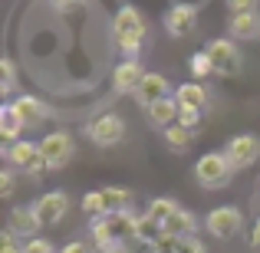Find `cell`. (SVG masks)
I'll use <instances>...</instances> for the list:
<instances>
[{
	"mask_svg": "<svg viewBox=\"0 0 260 253\" xmlns=\"http://www.w3.org/2000/svg\"><path fill=\"white\" fill-rule=\"evenodd\" d=\"M228 33L237 40H257L260 37V13H234L228 23Z\"/></svg>",
	"mask_w": 260,
	"mask_h": 253,
	"instance_id": "cell-19",
	"label": "cell"
},
{
	"mask_svg": "<svg viewBox=\"0 0 260 253\" xmlns=\"http://www.w3.org/2000/svg\"><path fill=\"white\" fill-rule=\"evenodd\" d=\"M86 0H53V7H56L59 13H70V10H79Z\"/></svg>",
	"mask_w": 260,
	"mask_h": 253,
	"instance_id": "cell-34",
	"label": "cell"
},
{
	"mask_svg": "<svg viewBox=\"0 0 260 253\" xmlns=\"http://www.w3.org/2000/svg\"><path fill=\"white\" fill-rule=\"evenodd\" d=\"M23 253H53V243L46 237H33V240H23Z\"/></svg>",
	"mask_w": 260,
	"mask_h": 253,
	"instance_id": "cell-29",
	"label": "cell"
},
{
	"mask_svg": "<svg viewBox=\"0 0 260 253\" xmlns=\"http://www.w3.org/2000/svg\"><path fill=\"white\" fill-rule=\"evenodd\" d=\"M194 230H198V217L191 214V210H184V207H178L175 214L165 221V237H168V240H184V237H194Z\"/></svg>",
	"mask_w": 260,
	"mask_h": 253,
	"instance_id": "cell-16",
	"label": "cell"
},
{
	"mask_svg": "<svg viewBox=\"0 0 260 253\" xmlns=\"http://www.w3.org/2000/svg\"><path fill=\"white\" fill-rule=\"evenodd\" d=\"M204 53L211 56V66H214L217 76H237L241 73V53H237L234 40L221 37V40H211L204 46Z\"/></svg>",
	"mask_w": 260,
	"mask_h": 253,
	"instance_id": "cell-7",
	"label": "cell"
},
{
	"mask_svg": "<svg viewBox=\"0 0 260 253\" xmlns=\"http://www.w3.org/2000/svg\"><path fill=\"white\" fill-rule=\"evenodd\" d=\"M13 194V168L0 171V197H10Z\"/></svg>",
	"mask_w": 260,
	"mask_h": 253,
	"instance_id": "cell-33",
	"label": "cell"
},
{
	"mask_svg": "<svg viewBox=\"0 0 260 253\" xmlns=\"http://www.w3.org/2000/svg\"><path fill=\"white\" fill-rule=\"evenodd\" d=\"M0 79H4L0 92L10 95V92H13V86H17V69H13V59H0Z\"/></svg>",
	"mask_w": 260,
	"mask_h": 253,
	"instance_id": "cell-27",
	"label": "cell"
},
{
	"mask_svg": "<svg viewBox=\"0 0 260 253\" xmlns=\"http://www.w3.org/2000/svg\"><path fill=\"white\" fill-rule=\"evenodd\" d=\"M10 105H13V112L23 119V125H26V128H30V125H40V122L50 115L46 102H43V99H37V95H17Z\"/></svg>",
	"mask_w": 260,
	"mask_h": 253,
	"instance_id": "cell-15",
	"label": "cell"
},
{
	"mask_svg": "<svg viewBox=\"0 0 260 253\" xmlns=\"http://www.w3.org/2000/svg\"><path fill=\"white\" fill-rule=\"evenodd\" d=\"M139 217H142V214H135V210H122V214H109V217H106L109 230H112V240L119 243V247H125V243H132V240H135V227H139Z\"/></svg>",
	"mask_w": 260,
	"mask_h": 253,
	"instance_id": "cell-14",
	"label": "cell"
},
{
	"mask_svg": "<svg viewBox=\"0 0 260 253\" xmlns=\"http://www.w3.org/2000/svg\"><path fill=\"white\" fill-rule=\"evenodd\" d=\"M194 26H198V7L194 4H175V7H168L165 30L172 33V37H188V33H194Z\"/></svg>",
	"mask_w": 260,
	"mask_h": 253,
	"instance_id": "cell-11",
	"label": "cell"
},
{
	"mask_svg": "<svg viewBox=\"0 0 260 253\" xmlns=\"http://www.w3.org/2000/svg\"><path fill=\"white\" fill-rule=\"evenodd\" d=\"M204 227H208V234L217 237V240H231V237L241 234L244 214L234 207V204H221V207H214L208 217H204Z\"/></svg>",
	"mask_w": 260,
	"mask_h": 253,
	"instance_id": "cell-6",
	"label": "cell"
},
{
	"mask_svg": "<svg viewBox=\"0 0 260 253\" xmlns=\"http://www.w3.org/2000/svg\"><path fill=\"white\" fill-rule=\"evenodd\" d=\"M0 253H23V240H17L10 230H4V237H0Z\"/></svg>",
	"mask_w": 260,
	"mask_h": 253,
	"instance_id": "cell-30",
	"label": "cell"
},
{
	"mask_svg": "<svg viewBox=\"0 0 260 253\" xmlns=\"http://www.w3.org/2000/svg\"><path fill=\"white\" fill-rule=\"evenodd\" d=\"M175 210H178V204L172 201V197H155V201L148 204V210H145V214L152 217V221H158L161 227H165V221L175 214Z\"/></svg>",
	"mask_w": 260,
	"mask_h": 253,
	"instance_id": "cell-24",
	"label": "cell"
},
{
	"mask_svg": "<svg viewBox=\"0 0 260 253\" xmlns=\"http://www.w3.org/2000/svg\"><path fill=\"white\" fill-rule=\"evenodd\" d=\"M40 155L46 158V168L59 171L63 165H70V158L76 155V141L70 132H50L40 138Z\"/></svg>",
	"mask_w": 260,
	"mask_h": 253,
	"instance_id": "cell-4",
	"label": "cell"
},
{
	"mask_svg": "<svg viewBox=\"0 0 260 253\" xmlns=\"http://www.w3.org/2000/svg\"><path fill=\"white\" fill-rule=\"evenodd\" d=\"M178 115H181V105L175 102V95H168V99H161V102H155L152 109H148V122H152L155 128H172L175 122H178Z\"/></svg>",
	"mask_w": 260,
	"mask_h": 253,
	"instance_id": "cell-17",
	"label": "cell"
},
{
	"mask_svg": "<svg viewBox=\"0 0 260 253\" xmlns=\"http://www.w3.org/2000/svg\"><path fill=\"white\" fill-rule=\"evenodd\" d=\"M175 102L181 109H201V112H204V105H208V92H204L198 83H184V86L175 89Z\"/></svg>",
	"mask_w": 260,
	"mask_h": 253,
	"instance_id": "cell-21",
	"label": "cell"
},
{
	"mask_svg": "<svg viewBox=\"0 0 260 253\" xmlns=\"http://www.w3.org/2000/svg\"><path fill=\"white\" fill-rule=\"evenodd\" d=\"M135 240L148 243V247H158L161 240H165V227H161L158 221H152L148 214L139 217V227H135Z\"/></svg>",
	"mask_w": 260,
	"mask_h": 253,
	"instance_id": "cell-22",
	"label": "cell"
},
{
	"mask_svg": "<svg viewBox=\"0 0 260 253\" xmlns=\"http://www.w3.org/2000/svg\"><path fill=\"white\" fill-rule=\"evenodd\" d=\"M122 253H155V247H148V243H142V240H132V243L122 247Z\"/></svg>",
	"mask_w": 260,
	"mask_h": 253,
	"instance_id": "cell-36",
	"label": "cell"
},
{
	"mask_svg": "<svg viewBox=\"0 0 260 253\" xmlns=\"http://www.w3.org/2000/svg\"><path fill=\"white\" fill-rule=\"evenodd\" d=\"M224 155H228V161L234 165V171L250 168L260 158V138L257 135H234V138L224 145Z\"/></svg>",
	"mask_w": 260,
	"mask_h": 253,
	"instance_id": "cell-9",
	"label": "cell"
},
{
	"mask_svg": "<svg viewBox=\"0 0 260 253\" xmlns=\"http://www.w3.org/2000/svg\"><path fill=\"white\" fill-rule=\"evenodd\" d=\"M23 119H20L17 112H13V105L7 102V105H0V135H4L7 145H13V141H20V135H23Z\"/></svg>",
	"mask_w": 260,
	"mask_h": 253,
	"instance_id": "cell-20",
	"label": "cell"
},
{
	"mask_svg": "<svg viewBox=\"0 0 260 253\" xmlns=\"http://www.w3.org/2000/svg\"><path fill=\"white\" fill-rule=\"evenodd\" d=\"M33 214H37V221L43 224V227L59 224L70 214V194H66V191H46V194H40L37 204H33Z\"/></svg>",
	"mask_w": 260,
	"mask_h": 253,
	"instance_id": "cell-8",
	"label": "cell"
},
{
	"mask_svg": "<svg viewBox=\"0 0 260 253\" xmlns=\"http://www.w3.org/2000/svg\"><path fill=\"white\" fill-rule=\"evenodd\" d=\"M112 37H115V46L125 53V59H139L142 43H145V37H148V23H145V17H142L139 7L125 4V7L115 10V17H112Z\"/></svg>",
	"mask_w": 260,
	"mask_h": 253,
	"instance_id": "cell-1",
	"label": "cell"
},
{
	"mask_svg": "<svg viewBox=\"0 0 260 253\" xmlns=\"http://www.w3.org/2000/svg\"><path fill=\"white\" fill-rule=\"evenodd\" d=\"M250 243H254V247H260V221L254 224V234H250Z\"/></svg>",
	"mask_w": 260,
	"mask_h": 253,
	"instance_id": "cell-37",
	"label": "cell"
},
{
	"mask_svg": "<svg viewBox=\"0 0 260 253\" xmlns=\"http://www.w3.org/2000/svg\"><path fill=\"white\" fill-rule=\"evenodd\" d=\"M86 138L92 141V145H99V148H112V145H119V141L125 138V122H122V115H115V112L95 115V119L86 122Z\"/></svg>",
	"mask_w": 260,
	"mask_h": 253,
	"instance_id": "cell-3",
	"label": "cell"
},
{
	"mask_svg": "<svg viewBox=\"0 0 260 253\" xmlns=\"http://www.w3.org/2000/svg\"><path fill=\"white\" fill-rule=\"evenodd\" d=\"M231 177H234V165L228 161L224 152H208L198 158L194 165V181L201 184L204 191H217V188H228Z\"/></svg>",
	"mask_w": 260,
	"mask_h": 253,
	"instance_id": "cell-2",
	"label": "cell"
},
{
	"mask_svg": "<svg viewBox=\"0 0 260 253\" xmlns=\"http://www.w3.org/2000/svg\"><path fill=\"white\" fill-rule=\"evenodd\" d=\"M40 227H43V224L37 221L33 207H13L10 217H7V230H10L17 240H33V237H40L37 234Z\"/></svg>",
	"mask_w": 260,
	"mask_h": 253,
	"instance_id": "cell-12",
	"label": "cell"
},
{
	"mask_svg": "<svg viewBox=\"0 0 260 253\" xmlns=\"http://www.w3.org/2000/svg\"><path fill=\"white\" fill-rule=\"evenodd\" d=\"M188 66H191V73H194L198 79H204V76H211V73H214V66H211V56H208L204 50H198L194 56H191Z\"/></svg>",
	"mask_w": 260,
	"mask_h": 253,
	"instance_id": "cell-26",
	"label": "cell"
},
{
	"mask_svg": "<svg viewBox=\"0 0 260 253\" xmlns=\"http://www.w3.org/2000/svg\"><path fill=\"white\" fill-rule=\"evenodd\" d=\"M83 214L89 217V224H92V221H102V217H109L106 201H102V191H89V194L83 197Z\"/></svg>",
	"mask_w": 260,
	"mask_h": 253,
	"instance_id": "cell-23",
	"label": "cell"
},
{
	"mask_svg": "<svg viewBox=\"0 0 260 253\" xmlns=\"http://www.w3.org/2000/svg\"><path fill=\"white\" fill-rule=\"evenodd\" d=\"M178 125H184L188 132H194V128L201 125V109H181V115H178Z\"/></svg>",
	"mask_w": 260,
	"mask_h": 253,
	"instance_id": "cell-28",
	"label": "cell"
},
{
	"mask_svg": "<svg viewBox=\"0 0 260 253\" xmlns=\"http://www.w3.org/2000/svg\"><path fill=\"white\" fill-rule=\"evenodd\" d=\"M4 158L10 161L13 168L26 171V174H43L46 158L40 155V141H13V145H4Z\"/></svg>",
	"mask_w": 260,
	"mask_h": 253,
	"instance_id": "cell-5",
	"label": "cell"
},
{
	"mask_svg": "<svg viewBox=\"0 0 260 253\" xmlns=\"http://www.w3.org/2000/svg\"><path fill=\"white\" fill-rule=\"evenodd\" d=\"M165 141H168V148H172V152H188V148H191V132L175 122L172 128H165Z\"/></svg>",
	"mask_w": 260,
	"mask_h": 253,
	"instance_id": "cell-25",
	"label": "cell"
},
{
	"mask_svg": "<svg viewBox=\"0 0 260 253\" xmlns=\"http://www.w3.org/2000/svg\"><path fill=\"white\" fill-rule=\"evenodd\" d=\"M135 102H139L142 109H152L155 102H161V99H168V95H175V89H172V83H168L161 73H145V79L139 83V89H135Z\"/></svg>",
	"mask_w": 260,
	"mask_h": 253,
	"instance_id": "cell-10",
	"label": "cell"
},
{
	"mask_svg": "<svg viewBox=\"0 0 260 253\" xmlns=\"http://www.w3.org/2000/svg\"><path fill=\"white\" fill-rule=\"evenodd\" d=\"M175 250H178V253H208V250H204V243L198 240V237H184V240H178Z\"/></svg>",
	"mask_w": 260,
	"mask_h": 253,
	"instance_id": "cell-31",
	"label": "cell"
},
{
	"mask_svg": "<svg viewBox=\"0 0 260 253\" xmlns=\"http://www.w3.org/2000/svg\"><path fill=\"white\" fill-rule=\"evenodd\" d=\"M228 10L231 17L234 13H257V0H228Z\"/></svg>",
	"mask_w": 260,
	"mask_h": 253,
	"instance_id": "cell-32",
	"label": "cell"
},
{
	"mask_svg": "<svg viewBox=\"0 0 260 253\" xmlns=\"http://www.w3.org/2000/svg\"><path fill=\"white\" fill-rule=\"evenodd\" d=\"M59 253H92V243H83V240H73V243H66Z\"/></svg>",
	"mask_w": 260,
	"mask_h": 253,
	"instance_id": "cell-35",
	"label": "cell"
},
{
	"mask_svg": "<svg viewBox=\"0 0 260 253\" xmlns=\"http://www.w3.org/2000/svg\"><path fill=\"white\" fill-rule=\"evenodd\" d=\"M102 191V201H106V210L109 214H122V210H132L135 204V194L128 188H122V184H106Z\"/></svg>",
	"mask_w": 260,
	"mask_h": 253,
	"instance_id": "cell-18",
	"label": "cell"
},
{
	"mask_svg": "<svg viewBox=\"0 0 260 253\" xmlns=\"http://www.w3.org/2000/svg\"><path fill=\"white\" fill-rule=\"evenodd\" d=\"M142 79H145V69H142L139 59H122L112 69V89L115 92H135Z\"/></svg>",
	"mask_w": 260,
	"mask_h": 253,
	"instance_id": "cell-13",
	"label": "cell"
}]
</instances>
